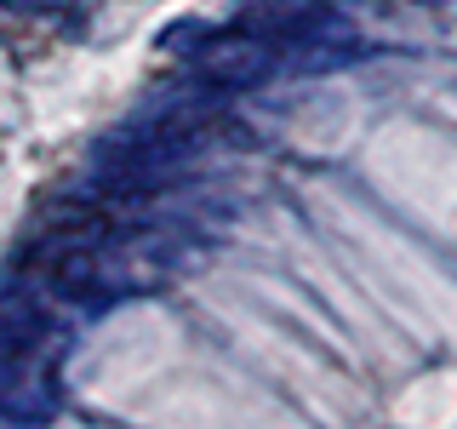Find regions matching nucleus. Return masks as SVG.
Listing matches in <instances>:
<instances>
[{"label": "nucleus", "instance_id": "1", "mask_svg": "<svg viewBox=\"0 0 457 429\" xmlns=\"http://www.w3.org/2000/svg\"><path fill=\"white\" fill-rule=\"evenodd\" d=\"M257 75H269V52H263V40H246V35L212 40L206 57H200V80H206L212 92H240V86H252Z\"/></svg>", "mask_w": 457, "mask_h": 429}]
</instances>
